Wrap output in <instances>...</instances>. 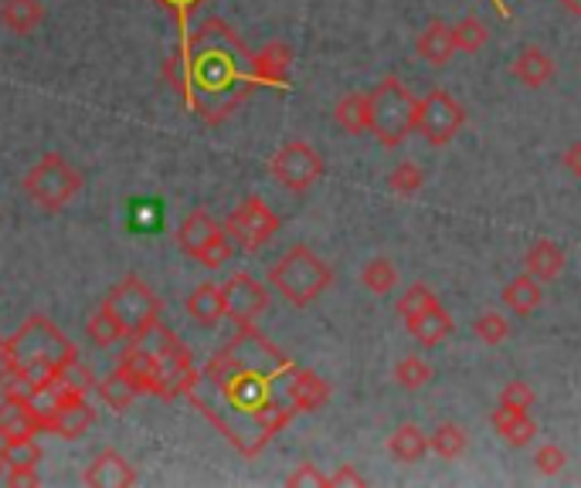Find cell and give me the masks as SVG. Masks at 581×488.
Listing matches in <instances>:
<instances>
[{"label": "cell", "instance_id": "obj_1", "mask_svg": "<svg viewBox=\"0 0 581 488\" xmlns=\"http://www.w3.org/2000/svg\"><path fill=\"white\" fill-rule=\"evenodd\" d=\"M293 370L296 366L262 340L255 325H239V336L198 370L187 400L242 455H259L296 414V407L276 393V384H286Z\"/></svg>", "mask_w": 581, "mask_h": 488}, {"label": "cell", "instance_id": "obj_2", "mask_svg": "<svg viewBox=\"0 0 581 488\" xmlns=\"http://www.w3.org/2000/svg\"><path fill=\"white\" fill-rule=\"evenodd\" d=\"M164 75L194 109L205 112L208 122H218L235 109V102L249 92V81H255L252 55L242 48L235 31L215 18L184 41L180 55L167 62Z\"/></svg>", "mask_w": 581, "mask_h": 488}, {"label": "cell", "instance_id": "obj_3", "mask_svg": "<svg viewBox=\"0 0 581 488\" xmlns=\"http://www.w3.org/2000/svg\"><path fill=\"white\" fill-rule=\"evenodd\" d=\"M14 377L31 390L55 380L68 363H75L72 340L58 330L48 315H31L18 325V333L8 340Z\"/></svg>", "mask_w": 581, "mask_h": 488}, {"label": "cell", "instance_id": "obj_4", "mask_svg": "<svg viewBox=\"0 0 581 488\" xmlns=\"http://www.w3.org/2000/svg\"><path fill=\"white\" fill-rule=\"evenodd\" d=\"M330 265L317 255L309 252L306 244H296V248H289L273 268H268V285L289 302V306H309L317 302L327 285H330Z\"/></svg>", "mask_w": 581, "mask_h": 488}, {"label": "cell", "instance_id": "obj_5", "mask_svg": "<svg viewBox=\"0 0 581 488\" xmlns=\"http://www.w3.org/2000/svg\"><path fill=\"white\" fill-rule=\"evenodd\" d=\"M371 133L381 146H402L415 133L418 99L402 86V78H384L371 92Z\"/></svg>", "mask_w": 581, "mask_h": 488}, {"label": "cell", "instance_id": "obj_6", "mask_svg": "<svg viewBox=\"0 0 581 488\" xmlns=\"http://www.w3.org/2000/svg\"><path fill=\"white\" fill-rule=\"evenodd\" d=\"M83 174L72 167L62 153H45L34 167L24 174V193L45 211H65L68 203L83 190Z\"/></svg>", "mask_w": 581, "mask_h": 488}, {"label": "cell", "instance_id": "obj_7", "mask_svg": "<svg viewBox=\"0 0 581 488\" xmlns=\"http://www.w3.org/2000/svg\"><path fill=\"white\" fill-rule=\"evenodd\" d=\"M177 248L205 268H221L228 265L231 255H235V241H231L224 224H218L205 208H198L180 221Z\"/></svg>", "mask_w": 581, "mask_h": 488}, {"label": "cell", "instance_id": "obj_8", "mask_svg": "<svg viewBox=\"0 0 581 488\" xmlns=\"http://www.w3.org/2000/svg\"><path fill=\"white\" fill-rule=\"evenodd\" d=\"M109 309H112V315L123 322V330H127V336H136V333H143L146 325H153L161 319V299L153 296V289L143 281V278H136V275H127L116 289L102 299Z\"/></svg>", "mask_w": 581, "mask_h": 488}, {"label": "cell", "instance_id": "obj_9", "mask_svg": "<svg viewBox=\"0 0 581 488\" xmlns=\"http://www.w3.org/2000/svg\"><path fill=\"white\" fill-rule=\"evenodd\" d=\"M268 170H273L276 184L293 190V193H306L320 177H324V159L320 153L303 143V140H289L286 146L276 149L273 163H268Z\"/></svg>", "mask_w": 581, "mask_h": 488}, {"label": "cell", "instance_id": "obj_10", "mask_svg": "<svg viewBox=\"0 0 581 488\" xmlns=\"http://www.w3.org/2000/svg\"><path fill=\"white\" fill-rule=\"evenodd\" d=\"M462 122H467V109H462L449 92L432 89L418 102L415 112V133H421L432 146H446L456 140V133L462 130Z\"/></svg>", "mask_w": 581, "mask_h": 488}, {"label": "cell", "instance_id": "obj_11", "mask_svg": "<svg viewBox=\"0 0 581 488\" xmlns=\"http://www.w3.org/2000/svg\"><path fill=\"white\" fill-rule=\"evenodd\" d=\"M224 231L231 234V241H235L242 252H259L262 244L279 231V218L273 214V208H268L262 197L252 193L228 214Z\"/></svg>", "mask_w": 581, "mask_h": 488}, {"label": "cell", "instance_id": "obj_12", "mask_svg": "<svg viewBox=\"0 0 581 488\" xmlns=\"http://www.w3.org/2000/svg\"><path fill=\"white\" fill-rule=\"evenodd\" d=\"M221 292H224V315L235 325H255L262 319V312L268 309V292L249 271L231 275L221 285Z\"/></svg>", "mask_w": 581, "mask_h": 488}, {"label": "cell", "instance_id": "obj_13", "mask_svg": "<svg viewBox=\"0 0 581 488\" xmlns=\"http://www.w3.org/2000/svg\"><path fill=\"white\" fill-rule=\"evenodd\" d=\"M28 390L4 387V400H0V441H18V437H37L45 434V421L24 397Z\"/></svg>", "mask_w": 581, "mask_h": 488}, {"label": "cell", "instance_id": "obj_14", "mask_svg": "<svg viewBox=\"0 0 581 488\" xmlns=\"http://www.w3.org/2000/svg\"><path fill=\"white\" fill-rule=\"evenodd\" d=\"M161 397L164 400H174V397H187V390L194 387V380H198V370H194V356L190 350L174 340L161 356Z\"/></svg>", "mask_w": 581, "mask_h": 488}, {"label": "cell", "instance_id": "obj_15", "mask_svg": "<svg viewBox=\"0 0 581 488\" xmlns=\"http://www.w3.org/2000/svg\"><path fill=\"white\" fill-rule=\"evenodd\" d=\"M140 393L161 397V363L153 353H146L136 343H127V350L120 353V366H116Z\"/></svg>", "mask_w": 581, "mask_h": 488}, {"label": "cell", "instance_id": "obj_16", "mask_svg": "<svg viewBox=\"0 0 581 488\" xmlns=\"http://www.w3.org/2000/svg\"><path fill=\"white\" fill-rule=\"evenodd\" d=\"M83 481L89 488H133L136 485V472L120 452L106 447V452H99L92 458V465L83 472Z\"/></svg>", "mask_w": 581, "mask_h": 488}, {"label": "cell", "instance_id": "obj_17", "mask_svg": "<svg viewBox=\"0 0 581 488\" xmlns=\"http://www.w3.org/2000/svg\"><path fill=\"white\" fill-rule=\"evenodd\" d=\"M286 400L296 407V414H314L330 400V384L314 370H293L286 380Z\"/></svg>", "mask_w": 581, "mask_h": 488}, {"label": "cell", "instance_id": "obj_18", "mask_svg": "<svg viewBox=\"0 0 581 488\" xmlns=\"http://www.w3.org/2000/svg\"><path fill=\"white\" fill-rule=\"evenodd\" d=\"M289 68H293V52L283 41H268L265 48H259L252 55V75L262 86H286L289 81Z\"/></svg>", "mask_w": 581, "mask_h": 488}, {"label": "cell", "instance_id": "obj_19", "mask_svg": "<svg viewBox=\"0 0 581 488\" xmlns=\"http://www.w3.org/2000/svg\"><path fill=\"white\" fill-rule=\"evenodd\" d=\"M92 424H96V411L83 397V400H72V403L58 407V411L48 418V434H58L62 441H75V437H83Z\"/></svg>", "mask_w": 581, "mask_h": 488}, {"label": "cell", "instance_id": "obj_20", "mask_svg": "<svg viewBox=\"0 0 581 488\" xmlns=\"http://www.w3.org/2000/svg\"><path fill=\"white\" fill-rule=\"evenodd\" d=\"M405 330H408V336L418 340L421 346H439V343L452 333V315L436 302V306H429L425 312L405 319Z\"/></svg>", "mask_w": 581, "mask_h": 488}, {"label": "cell", "instance_id": "obj_21", "mask_svg": "<svg viewBox=\"0 0 581 488\" xmlns=\"http://www.w3.org/2000/svg\"><path fill=\"white\" fill-rule=\"evenodd\" d=\"M524 268H527L537 281H558L561 271H564V248H561L558 241L540 237V241H534L530 248H527Z\"/></svg>", "mask_w": 581, "mask_h": 488}, {"label": "cell", "instance_id": "obj_22", "mask_svg": "<svg viewBox=\"0 0 581 488\" xmlns=\"http://www.w3.org/2000/svg\"><path fill=\"white\" fill-rule=\"evenodd\" d=\"M415 52H418L421 62H429V65L442 68V65L456 55V45H452V24H446V21L425 24V31L415 37Z\"/></svg>", "mask_w": 581, "mask_h": 488}, {"label": "cell", "instance_id": "obj_23", "mask_svg": "<svg viewBox=\"0 0 581 488\" xmlns=\"http://www.w3.org/2000/svg\"><path fill=\"white\" fill-rule=\"evenodd\" d=\"M184 312H187L194 322H198V325H205V330L218 325V322L224 319V292H221V285H211V281L198 285V289L187 296Z\"/></svg>", "mask_w": 581, "mask_h": 488}, {"label": "cell", "instance_id": "obj_24", "mask_svg": "<svg viewBox=\"0 0 581 488\" xmlns=\"http://www.w3.org/2000/svg\"><path fill=\"white\" fill-rule=\"evenodd\" d=\"M45 21V4L42 0H0V24L11 34L24 37L34 34Z\"/></svg>", "mask_w": 581, "mask_h": 488}, {"label": "cell", "instance_id": "obj_25", "mask_svg": "<svg viewBox=\"0 0 581 488\" xmlns=\"http://www.w3.org/2000/svg\"><path fill=\"white\" fill-rule=\"evenodd\" d=\"M493 431L511 447H527L537 437V424L530 421V411H511V407H496L490 418Z\"/></svg>", "mask_w": 581, "mask_h": 488}, {"label": "cell", "instance_id": "obj_26", "mask_svg": "<svg viewBox=\"0 0 581 488\" xmlns=\"http://www.w3.org/2000/svg\"><path fill=\"white\" fill-rule=\"evenodd\" d=\"M333 122L351 136L371 133V96L368 92H347L333 106Z\"/></svg>", "mask_w": 581, "mask_h": 488}, {"label": "cell", "instance_id": "obj_27", "mask_svg": "<svg viewBox=\"0 0 581 488\" xmlns=\"http://www.w3.org/2000/svg\"><path fill=\"white\" fill-rule=\"evenodd\" d=\"M511 75L520 81V86L527 89H540V86H548V81L555 78V62L548 58V52H540V48H524L514 65H511Z\"/></svg>", "mask_w": 581, "mask_h": 488}, {"label": "cell", "instance_id": "obj_28", "mask_svg": "<svg viewBox=\"0 0 581 488\" xmlns=\"http://www.w3.org/2000/svg\"><path fill=\"white\" fill-rule=\"evenodd\" d=\"M540 302H545V292H540V281L530 271H524L514 281L503 285V306H507L514 315H530V312H537Z\"/></svg>", "mask_w": 581, "mask_h": 488}, {"label": "cell", "instance_id": "obj_29", "mask_svg": "<svg viewBox=\"0 0 581 488\" xmlns=\"http://www.w3.org/2000/svg\"><path fill=\"white\" fill-rule=\"evenodd\" d=\"M387 452H392V458L412 465L429 452V434H425L418 424H398L392 431V437H387Z\"/></svg>", "mask_w": 581, "mask_h": 488}, {"label": "cell", "instance_id": "obj_30", "mask_svg": "<svg viewBox=\"0 0 581 488\" xmlns=\"http://www.w3.org/2000/svg\"><path fill=\"white\" fill-rule=\"evenodd\" d=\"M86 333H89V340H92L99 350H109V346H116V343L130 340V336H127V330H123V322L112 315V309H109L106 302H99V306H96V312L89 315V322H86Z\"/></svg>", "mask_w": 581, "mask_h": 488}, {"label": "cell", "instance_id": "obj_31", "mask_svg": "<svg viewBox=\"0 0 581 488\" xmlns=\"http://www.w3.org/2000/svg\"><path fill=\"white\" fill-rule=\"evenodd\" d=\"M96 393L102 397V403L109 407V411H116V414H123L127 407L140 397V390H136L120 370H112V374H106L102 380H96Z\"/></svg>", "mask_w": 581, "mask_h": 488}, {"label": "cell", "instance_id": "obj_32", "mask_svg": "<svg viewBox=\"0 0 581 488\" xmlns=\"http://www.w3.org/2000/svg\"><path fill=\"white\" fill-rule=\"evenodd\" d=\"M467 444H470L467 431H462L459 424H452V421L439 424V428L429 434V452H436V455L446 458V462L459 458L462 452H467Z\"/></svg>", "mask_w": 581, "mask_h": 488}, {"label": "cell", "instance_id": "obj_33", "mask_svg": "<svg viewBox=\"0 0 581 488\" xmlns=\"http://www.w3.org/2000/svg\"><path fill=\"white\" fill-rule=\"evenodd\" d=\"M361 285L374 296H387L398 285V268L387 262V258H371L364 268H361Z\"/></svg>", "mask_w": 581, "mask_h": 488}, {"label": "cell", "instance_id": "obj_34", "mask_svg": "<svg viewBox=\"0 0 581 488\" xmlns=\"http://www.w3.org/2000/svg\"><path fill=\"white\" fill-rule=\"evenodd\" d=\"M486 37H490V31H486V24L480 21V18H462L459 24H452V45H456V52H480L483 45H486Z\"/></svg>", "mask_w": 581, "mask_h": 488}, {"label": "cell", "instance_id": "obj_35", "mask_svg": "<svg viewBox=\"0 0 581 488\" xmlns=\"http://www.w3.org/2000/svg\"><path fill=\"white\" fill-rule=\"evenodd\" d=\"M0 455H4L8 468H37V462H42V444H37L34 437L4 441Z\"/></svg>", "mask_w": 581, "mask_h": 488}, {"label": "cell", "instance_id": "obj_36", "mask_svg": "<svg viewBox=\"0 0 581 488\" xmlns=\"http://www.w3.org/2000/svg\"><path fill=\"white\" fill-rule=\"evenodd\" d=\"M395 380H398L402 390H418V387H425L432 380V366L425 363L421 356H402L395 363Z\"/></svg>", "mask_w": 581, "mask_h": 488}, {"label": "cell", "instance_id": "obj_37", "mask_svg": "<svg viewBox=\"0 0 581 488\" xmlns=\"http://www.w3.org/2000/svg\"><path fill=\"white\" fill-rule=\"evenodd\" d=\"M436 302H439V299H436V292L429 289V285L415 281V285H408V289L402 292V299L395 302V312H398L402 319H412V315L425 312V309L436 306Z\"/></svg>", "mask_w": 581, "mask_h": 488}, {"label": "cell", "instance_id": "obj_38", "mask_svg": "<svg viewBox=\"0 0 581 488\" xmlns=\"http://www.w3.org/2000/svg\"><path fill=\"white\" fill-rule=\"evenodd\" d=\"M473 333H476L480 343H486V346H500L503 340L511 336V325H507V319H503L500 312H483V315L473 322Z\"/></svg>", "mask_w": 581, "mask_h": 488}, {"label": "cell", "instance_id": "obj_39", "mask_svg": "<svg viewBox=\"0 0 581 488\" xmlns=\"http://www.w3.org/2000/svg\"><path fill=\"white\" fill-rule=\"evenodd\" d=\"M421 184H425L421 170L408 159L398 163V167L392 170V177H387V187H392V193H398V197H415L421 190Z\"/></svg>", "mask_w": 581, "mask_h": 488}, {"label": "cell", "instance_id": "obj_40", "mask_svg": "<svg viewBox=\"0 0 581 488\" xmlns=\"http://www.w3.org/2000/svg\"><path fill=\"white\" fill-rule=\"evenodd\" d=\"M564 465H568V455L561 452L558 444H540L537 452H534V468L540 475H561Z\"/></svg>", "mask_w": 581, "mask_h": 488}, {"label": "cell", "instance_id": "obj_41", "mask_svg": "<svg viewBox=\"0 0 581 488\" xmlns=\"http://www.w3.org/2000/svg\"><path fill=\"white\" fill-rule=\"evenodd\" d=\"M500 407H511V411H530L534 407V390L524 380H511L500 390Z\"/></svg>", "mask_w": 581, "mask_h": 488}, {"label": "cell", "instance_id": "obj_42", "mask_svg": "<svg viewBox=\"0 0 581 488\" xmlns=\"http://www.w3.org/2000/svg\"><path fill=\"white\" fill-rule=\"evenodd\" d=\"M286 485L289 488H299V485H314V488H327V475H320L317 472V465L314 462H303L289 478H286Z\"/></svg>", "mask_w": 581, "mask_h": 488}, {"label": "cell", "instance_id": "obj_43", "mask_svg": "<svg viewBox=\"0 0 581 488\" xmlns=\"http://www.w3.org/2000/svg\"><path fill=\"white\" fill-rule=\"evenodd\" d=\"M343 488V485H351V488H364L368 485V478L354 468V465H340L333 475H327V488Z\"/></svg>", "mask_w": 581, "mask_h": 488}, {"label": "cell", "instance_id": "obj_44", "mask_svg": "<svg viewBox=\"0 0 581 488\" xmlns=\"http://www.w3.org/2000/svg\"><path fill=\"white\" fill-rule=\"evenodd\" d=\"M153 4L164 8V11H171L177 21H187L194 11H198V8L205 4V0H153Z\"/></svg>", "mask_w": 581, "mask_h": 488}, {"label": "cell", "instance_id": "obj_45", "mask_svg": "<svg viewBox=\"0 0 581 488\" xmlns=\"http://www.w3.org/2000/svg\"><path fill=\"white\" fill-rule=\"evenodd\" d=\"M4 481L8 485H42V478L34 475V468H8V475H4Z\"/></svg>", "mask_w": 581, "mask_h": 488}, {"label": "cell", "instance_id": "obj_46", "mask_svg": "<svg viewBox=\"0 0 581 488\" xmlns=\"http://www.w3.org/2000/svg\"><path fill=\"white\" fill-rule=\"evenodd\" d=\"M14 366H11V350H8V340H0V390H4V384L11 380Z\"/></svg>", "mask_w": 581, "mask_h": 488}, {"label": "cell", "instance_id": "obj_47", "mask_svg": "<svg viewBox=\"0 0 581 488\" xmlns=\"http://www.w3.org/2000/svg\"><path fill=\"white\" fill-rule=\"evenodd\" d=\"M564 167H568L574 177H581V143H571V146L564 149Z\"/></svg>", "mask_w": 581, "mask_h": 488}, {"label": "cell", "instance_id": "obj_48", "mask_svg": "<svg viewBox=\"0 0 581 488\" xmlns=\"http://www.w3.org/2000/svg\"><path fill=\"white\" fill-rule=\"evenodd\" d=\"M561 8L574 18H581V0H561Z\"/></svg>", "mask_w": 581, "mask_h": 488}, {"label": "cell", "instance_id": "obj_49", "mask_svg": "<svg viewBox=\"0 0 581 488\" xmlns=\"http://www.w3.org/2000/svg\"><path fill=\"white\" fill-rule=\"evenodd\" d=\"M4 475H8V462H4V455H0V481H4Z\"/></svg>", "mask_w": 581, "mask_h": 488}]
</instances>
